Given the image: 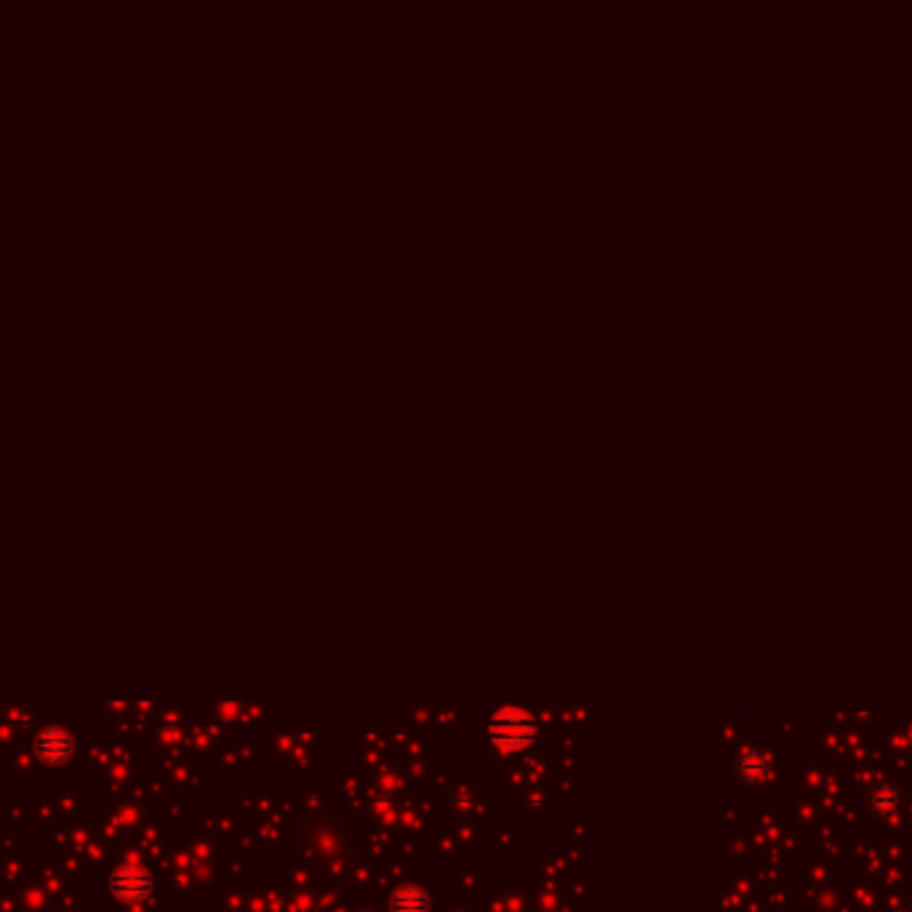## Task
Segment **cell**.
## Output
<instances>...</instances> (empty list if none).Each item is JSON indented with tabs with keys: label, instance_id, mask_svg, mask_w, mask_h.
<instances>
[{
	"label": "cell",
	"instance_id": "obj_3",
	"mask_svg": "<svg viewBox=\"0 0 912 912\" xmlns=\"http://www.w3.org/2000/svg\"><path fill=\"white\" fill-rule=\"evenodd\" d=\"M35 752L38 758L46 763V766H65L69 763V758L75 755V739L67 728H59V725H51L46 728L38 742H35Z\"/></svg>",
	"mask_w": 912,
	"mask_h": 912
},
{
	"label": "cell",
	"instance_id": "obj_2",
	"mask_svg": "<svg viewBox=\"0 0 912 912\" xmlns=\"http://www.w3.org/2000/svg\"><path fill=\"white\" fill-rule=\"evenodd\" d=\"M488 734L499 750H521L536 736V725L531 717L521 713H502L491 720Z\"/></svg>",
	"mask_w": 912,
	"mask_h": 912
},
{
	"label": "cell",
	"instance_id": "obj_6",
	"mask_svg": "<svg viewBox=\"0 0 912 912\" xmlns=\"http://www.w3.org/2000/svg\"><path fill=\"white\" fill-rule=\"evenodd\" d=\"M734 771L739 777V782L744 784H761L771 777V758L761 750H747L736 758Z\"/></svg>",
	"mask_w": 912,
	"mask_h": 912
},
{
	"label": "cell",
	"instance_id": "obj_5",
	"mask_svg": "<svg viewBox=\"0 0 912 912\" xmlns=\"http://www.w3.org/2000/svg\"><path fill=\"white\" fill-rule=\"evenodd\" d=\"M388 907H390V912H430L433 910V897L419 883H403L390 894Z\"/></svg>",
	"mask_w": 912,
	"mask_h": 912
},
{
	"label": "cell",
	"instance_id": "obj_4",
	"mask_svg": "<svg viewBox=\"0 0 912 912\" xmlns=\"http://www.w3.org/2000/svg\"><path fill=\"white\" fill-rule=\"evenodd\" d=\"M867 808L880 819H891L905 808V795L897 784L878 782L867 792Z\"/></svg>",
	"mask_w": 912,
	"mask_h": 912
},
{
	"label": "cell",
	"instance_id": "obj_1",
	"mask_svg": "<svg viewBox=\"0 0 912 912\" xmlns=\"http://www.w3.org/2000/svg\"><path fill=\"white\" fill-rule=\"evenodd\" d=\"M110 891L123 905H141L155 891V878L139 864H121L110 875Z\"/></svg>",
	"mask_w": 912,
	"mask_h": 912
}]
</instances>
